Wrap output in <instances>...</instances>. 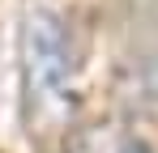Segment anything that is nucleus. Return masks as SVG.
<instances>
[{
  "label": "nucleus",
  "instance_id": "f03ea898",
  "mask_svg": "<svg viewBox=\"0 0 158 153\" xmlns=\"http://www.w3.org/2000/svg\"><path fill=\"white\" fill-rule=\"evenodd\" d=\"M115 153H158V149H154V145H145V140H124Z\"/></svg>",
  "mask_w": 158,
  "mask_h": 153
},
{
  "label": "nucleus",
  "instance_id": "f257e3e1",
  "mask_svg": "<svg viewBox=\"0 0 158 153\" xmlns=\"http://www.w3.org/2000/svg\"><path fill=\"white\" fill-rule=\"evenodd\" d=\"M69 76H73L69 30L56 9L34 4L22 17V102H26V119L34 132L64 115Z\"/></svg>",
  "mask_w": 158,
  "mask_h": 153
},
{
  "label": "nucleus",
  "instance_id": "7ed1b4c3",
  "mask_svg": "<svg viewBox=\"0 0 158 153\" xmlns=\"http://www.w3.org/2000/svg\"><path fill=\"white\" fill-rule=\"evenodd\" d=\"M150 89H154V94H158V68H154V73H150Z\"/></svg>",
  "mask_w": 158,
  "mask_h": 153
}]
</instances>
